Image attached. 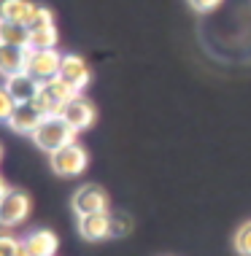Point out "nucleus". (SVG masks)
<instances>
[{"label": "nucleus", "mask_w": 251, "mask_h": 256, "mask_svg": "<svg viewBox=\"0 0 251 256\" xmlns=\"http://www.w3.org/2000/svg\"><path fill=\"white\" fill-rule=\"evenodd\" d=\"M60 78L68 81L76 92H84L92 81V70H89L87 60L79 57V54H65L62 57V68H60Z\"/></svg>", "instance_id": "nucleus-9"}, {"label": "nucleus", "mask_w": 251, "mask_h": 256, "mask_svg": "<svg viewBox=\"0 0 251 256\" xmlns=\"http://www.w3.org/2000/svg\"><path fill=\"white\" fill-rule=\"evenodd\" d=\"M44 122V114L36 102H22L14 108V114L9 116V130H14L17 135H33L38 130V124Z\"/></svg>", "instance_id": "nucleus-10"}, {"label": "nucleus", "mask_w": 251, "mask_h": 256, "mask_svg": "<svg viewBox=\"0 0 251 256\" xmlns=\"http://www.w3.org/2000/svg\"><path fill=\"white\" fill-rule=\"evenodd\" d=\"M49 162H52V170L57 172L62 178H76L81 176L84 170H87L89 164V154L87 148L81 146V143H68V146H62L60 151H54V154H49Z\"/></svg>", "instance_id": "nucleus-3"}, {"label": "nucleus", "mask_w": 251, "mask_h": 256, "mask_svg": "<svg viewBox=\"0 0 251 256\" xmlns=\"http://www.w3.org/2000/svg\"><path fill=\"white\" fill-rule=\"evenodd\" d=\"M36 3L33 0H0V22H22L27 24Z\"/></svg>", "instance_id": "nucleus-14"}, {"label": "nucleus", "mask_w": 251, "mask_h": 256, "mask_svg": "<svg viewBox=\"0 0 251 256\" xmlns=\"http://www.w3.org/2000/svg\"><path fill=\"white\" fill-rule=\"evenodd\" d=\"M76 135H79V130H73L71 124L57 114V116H44V122L38 124V130L30 138H33V143H36L41 151L54 154V151H60L62 146L73 143Z\"/></svg>", "instance_id": "nucleus-1"}, {"label": "nucleus", "mask_w": 251, "mask_h": 256, "mask_svg": "<svg viewBox=\"0 0 251 256\" xmlns=\"http://www.w3.org/2000/svg\"><path fill=\"white\" fill-rule=\"evenodd\" d=\"M73 213L76 216H87V213H100V210H108V194L103 186L97 184H81L79 189L73 192Z\"/></svg>", "instance_id": "nucleus-6"}, {"label": "nucleus", "mask_w": 251, "mask_h": 256, "mask_svg": "<svg viewBox=\"0 0 251 256\" xmlns=\"http://www.w3.org/2000/svg\"><path fill=\"white\" fill-rule=\"evenodd\" d=\"M224 3V0H189V6L197 14H211V11H216L219 6Z\"/></svg>", "instance_id": "nucleus-21"}, {"label": "nucleus", "mask_w": 251, "mask_h": 256, "mask_svg": "<svg viewBox=\"0 0 251 256\" xmlns=\"http://www.w3.org/2000/svg\"><path fill=\"white\" fill-rule=\"evenodd\" d=\"M132 230V221L130 216H124V213H119V216H114V238H122V234H127Z\"/></svg>", "instance_id": "nucleus-22"}, {"label": "nucleus", "mask_w": 251, "mask_h": 256, "mask_svg": "<svg viewBox=\"0 0 251 256\" xmlns=\"http://www.w3.org/2000/svg\"><path fill=\"white\" fill-rule=\"evenodd\" d=\"M76 94H79V92H76L68 81H62L57 76V78H49V81L41 84V92H38V98L33 102L41 108V114H44V116H57L62 110V106H65L68 100H73Z\"/></svg>", "instance_id": "nucleus-2"}, {"label": "nucleus", "mask_w": 251, "mask_h": 256, "mask_svg": "<svg viewBox=\"0 0 251 256\" xmlns=\"http://www.w3.org/2000/svg\"><path fill=\"white\" fill-rule=\"evenodd\" d=\"M17 256H33V254H30V248L25 246V240H22V246H19V251H17Z\"/></svg>", "instance_id": "nucleus-23"}, {"label": "nucleus", "mask_w": 251, "mask_h": 256, "mask_svg": "<svg viewBox=\"0 0 251 256\" xmlns=\"http://www.w3.org/2000/svg\"><path fill=\"white\" fill-rule=\"evenodd\" d=\"M232 246H235V251H238L240 256H251V221H246V224L235 232Z\"/></svg>", "instance_id": "nucleus-18"}, {"label": "nucleus", "mask_w": 251, "mask_h": 256, "mask_svg": "<svg viewBox=\"0 0 251 256\" xmlns=\"http://www.w3.org/2000/svg\"><path fill=\"white\" fill-rule=\"evenodd\" d=\"M19 246H22V240H17L9 232H0V256H17Z\"/></svg>", "instance_id": "nucleus-19"}, {"label": "nucleus", "mask_w": 251, "mask_h": 256, "mask_svg": "<svg viewBox=\"0 0 251 256\" xmlns=\"http://www.w3.org/2000/svg\"><path fill=\"white\" fill-rule=\"evenodd\" d=\"M57 27H44V30H36V32H30V52L33 49H57Z\"/></svg>", "instance_id": "nucleus-16"}, {"label": "nucleus", "mask_w": 251, "mask_h": 256, "mask_svg": "<svg viewBox=\"0 0 251 256\" xmlns=\"http://www.w3.org/2000/svg\"><path fill=\"white\" fill-rule=\"evenodd\" d=\"M3 86L9 89V94L14 98L17 106H22V102H33L38 98V92H41V81L33 78L27 70L17 73V76H9V78L3 81Z\"/></svg>", "instance_id": "nucleus-11"}, {"label": "nucleus", "mask_w": 251, "mask_h": 256, "mask_svg": "<svg viewBox=\"0 0 251 256\" xmlns=\"http://www.w3.org/2000/svg\"><path fill=\"white\" fill-rule=\"evenodd\" d=\"M76 230L84 240L89 243H100L114 234V216L108 210H100V213H87V216H79L76 221Z\"/></svg>", "instance_id": "nucleus-7"}, {"label": "nucleus", "mask_w": 251, "mask_h": 256, "mask_svg": "<svg viewBox=\"0 0 251 256\" xmlns=\"http://www.w3.org/2000/svg\"><path fill=\"white\" fill-rule=\"evenodd\" d=\"M0 44L30 49V30L22 22H0Z\"/></svg>", "instance_id": "nucleus-15"}, {"label": "nucleus", "mask_w": 251, "mask_h": 256, "mask_svg": "<svg viewBox=\"0 0 251 256\" xmlns=\"http://www.w3.org/2000/svg\"><path fill=\"white\" fill-rule=\"evenodd\" d=\"M52 24H54L52 11H49L46 6H38V3H36V8H33V14H30V19H27V30L36 32V30H44V27H52Z\"/></svg>", "instance_id": "nucleus-17"}, {"label": "nucleus", "mask_w": 251, "mask_h": 256, "mask_svg": "<svg viewBox=\"0 0 251 256\" xmlns=\"http://www.w3.org/2000/svg\"><path fill=\"white\" fill-rule=\"evenodd\" d=\"M60 116H62V119H65L68 124H71L73 130L84 132V130H89V127L95 124V106L79 92L73 100H68L65 106H62Z\"/></svg>", "instance_id": "nucleus-8"}, {"label": "nucleus", "mask_w": 251, "mask_h": 256, "mask_svg": "<svg viewBox=\"0 0 251 256\" xmlns=\"http://www.w3.org/2000/svg\"><path fill=\"white\" fill-rule=\"evenodd\" d=\"M62 57L65 54H60L57 49H33L30 60H27V73L33 78H38L41 84L49 78H57L62 68Z\"/></svg>", "instance_id": "nucleus-5"}, {"label": "nucleus", "mask_w": 251, "mask_h": 256, "mask_svg": "<svg viewBox=\"0 0 251 256\" xmlns=\"http://www.w3.org/2000/svg\"><path fill=\"white\" fill-rule=\"evenodd\" d=\"M25 246L30 248L33 256H54L60 248V238L52 230H33L25 238Z\"/></svg>", "instance_id": "nucleus-13"}, {"label": "nucleus", "mask_w": 251, "mask_h": 256, "mask_svg": "<svg viewBox=\"0 0 251 256\" xmlns=\"http://www.w3.org/2000/svg\"><path fill=\"white\" fill-rule=\"evenodd\" d=\"M0 159H3V146H0Z\"/></svg>", "instance_id": "nucleus-25"}, {"label": "nucleus", "mask_w": 251, "mask_h": 256, "mask_svg": "<svg viewBox=\"0 0 251 256\" xmlns=\"http://www.w3.org/2000/svg\"><path fill=\"white\" fill-rule=\"evenodd\" d=\"M6 192H9V186H6V181H3V176H0V197H3Z\"/></svg>", "instance_id": "nucleus-24"}, {"label": "nucleus", "mask_w": 251, "mask_h": 256, "mask_svg": "<svg viewBox=\"0 0 251 256\" xmlns=\"http://www.w3.org/2000/svg\"><path fill=\"white\" fill-rule=\"evenodd\" d=\"M14 108H17V102H14V98L9 94V89L0 84V122H9V116L14 114Z\"/></svg>", "instance_id": "nucleus-20"}, {"label": "nucleus", "mask_w": 251, "mask_h": 256, "mask_svg": "<svg viewBox=\"0 0 251 256\" xmlns=\"http://www.w3.org/2000/svg\"><path fill=\"white\" fill-rule=\"evenodd\" d=\"M27 216H30V197L22 189H9L0 197V226L6 230L22 226Z\"/></svg>", "instance_id": "nucleus-4"}, {"label": "nucleus", "mask_w": 251, "mask_h": 256, "mask_svg": "<svg viewBox=\"0 0 251 256\" xmlns=\"http://www.w3.org/2000/svg\"><path fill=\"white\" fill-rule=\"evenodd\" d=\"M27 60H30V49L0 44V76H3V78L25 73L27 70Z\"/></svg>", "instance_id": "nucleus-12"}]
</instances>
